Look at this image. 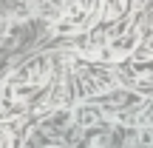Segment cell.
I'll return each mask as SVG.
<instances>
[{
  "instance_id": "cell-1",
  "label": "cell",
  "mask_w": 153,
  "mask_h": 148,
  "mask_svg": "<svg viewBox=\"0 0 153 148\" xmlns=\"http://www.w3.org/2000/svg\"><path fill=\"white\" fill-rule=\"evenodd\" d=\"M45 80H48V60H45V57H37V60H28L9 83H14L17 88H23V91L28 94V91H34V88H40Z\"/></svg>"
},
{
  "instance_id": "cell-2",
  "label": "cell",
  "mask_w": 153,
  "mask_h": 148,
  "mask_svg": "<svg viewBox=\"0 0 153 148\" xmlns=\"http://www.w3.org/2000/svg\"><path fill=\"white\" fill-rule=\"evenodd\" d=\"M91 3L94 0H71L65 6V11L57 20V29L60 32H74V29H82L88 23V14H91Z\"/></svg>"
},
{
  "instance_id": "cell-3",
  "label": "cell",
  "mask_w": 153,
  "mask_h": 148,
  "mask_svg": "<svg viewBox=\"0 0 153 148\" xmlns=\"http://www.w3.org/2000/svg\"><path fill=\"white\" fill-rule=\"evenodd\" d=\"M26 111V91L17 88L14 83H6L0 94V120H14Z\"/></svg>"
},
{
  "instance_id": "cell-4",
  "label": "cell",
  "mask_w": 153,
  "mask_h": 148,
  "mask_svg": "<svg viewBox=\"0 0 153 148\" xmlns=\"http://www.w3.org/2000/svg\"><path fill=\"white\" fill-rule=\"evenodd\" d=\"M79 86H82V94H99V91H108L114 86V77L97 66H88L79 71Z\"/></svg>"
},
{
  "instance_id": "cell-5",
  "label": "cell",
  "mask_w": 153,
  "mask_h": 148,
  "mask_svg": "<svg viewBox=\"0 0 153 148\" xmlns=\"http://www.w3.org/2000/svg\"><path fill=\"white\" fill-rule=\"evenodd\" d=\"M139 34H142L139 29H131L128 34H122V37L111 40V54H116V57H119V54H125V51H131L133 46L139 43Z\"/></svg>"
},
{
  "instance_id": "cell-6",
  "label": "cell",
  "mask_w": 153,
  "mask_h": 148,
  "mask_svg": "<svg viewBox=\"0 0 153 148\" xmlns=\"http://www.w3.org/2000/svg\"><path fill=\"white\" fill-rule=\"evenodd\" d=\"M99 11H102V20L114 23L128 11V0H102V9Z\"/></svg>"
},
{
  "instance_id": "cell-7",
  "label": "cell",
  "mask_w": 153,
  "mask_h": 148,
  "mask_svg": "<svg viewBox=\"0 0 153 148\" xmlns=\"http://www.w3.org/2000/svg\"><path fill=\"white\" fill-rule=\"evenodd\" d=\"M76 122H79V125H97V122H99V111L79 108V111H76Z\"/></svg>"
},
{
  "instance_id": "cell-8",
  "label": "cell",
  "mask_w": 153,
  "mask_h": 148,
  "mask_svg": "<svg viewBox=\"0 0 153 148\" xmlns=\"http://www.w3.org/2000/svg\"><path fill=\"white\" fill-rule=\"evenodd\" d=\"M145 26H148V32L153 34V9L148 11V14H145Z\"/></svg>"
},
{
  "instance_id": "cell-9",
  "label": "cell",
  "mask_w": 153,
  "mask_h": 148,
  "mask_svg": "<svg viewBox=\"0 0 153 148\" xmlns=\"http://www.w3.org/2000/svg\"><path fill=\"white\" fill-rule=\"evenodd\" d=\"M45 148H57V145H45Z\"/></svg>"
}]
</instances>
